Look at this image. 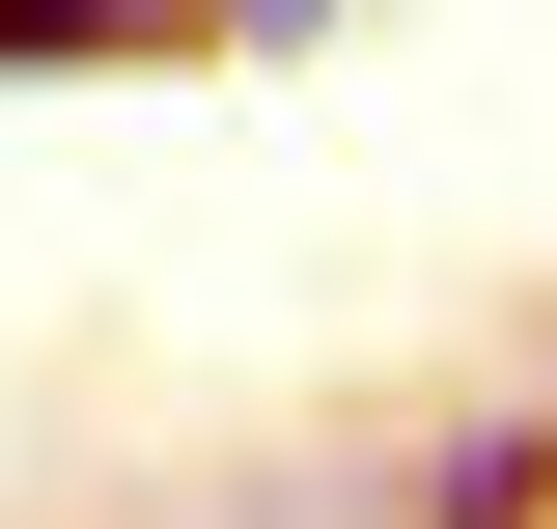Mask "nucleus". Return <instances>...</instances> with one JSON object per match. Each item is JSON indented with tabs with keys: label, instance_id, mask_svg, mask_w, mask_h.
<instances>
[{
	"label": "nucleus",
	"instance_id": "1",
	"mask_svg": "<svg viewBox=\"0 0 557 529\" xmlns=\"http://www.w3.org/2000/svg\"><path fill=\"white\" fill-rule=\"evenodd\" d=\"M362 502H391V529H557V391H474V418H418Z\"/></svg>",
	"mask_w": 557,
	"mask_h": 529
},
{
	"label": "nucleus",
	"instance_id": "2",
	"mask_svg": "<svg viewBox=\"0 0 557 529\" xmlns=\"http://www.w3.org/2000/svg\"><path fill=\"white\" fill-rule=\"evenodd\" d=\"M112 57H196L168 0H0V84H112Z\"/></svg>",
	"mask_w": 557,
	"mask_h": 529
},
{
	"label": "nucleus",
	"instance_id": "3",
	"mask_svg": "<svg viewBox=\"0 0 557 529\" xmlns=\"http://www.w3.org/2000/svg\"><path fill=\"white\" fill-rule=\"evenodd\" d=\"M196 57H335V0H168Z\"/></svg>",
	"mask_w": 557,
	"mask_h": 529
}]
</instances>
